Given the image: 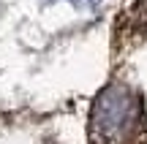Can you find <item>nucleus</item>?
Here are the masks:
<instances>
[{
	"label": "nucleus",
	"instance_id": "nucleus-1",
	"mask_svg": "<svg viewBox=\"0 0 147 144\" xmlns=\"http://www.w3.org/2000/svg\"><path fill=\"white\" fill-rule=\"evenodd\" d=\"M136 117H139L136 95L131 90H125V87H120V84H112L95 98L90 128H93L95 139L115 141V139H123L134 128Z\"/></svg>",
	"mask_w": 147,
	"mask_h": 144
},
{
	"label": "nucleus",
	"instance_id": "nucleus-2",
	"mask_svg": "<svg viewBox=\"0 0 147 144\" xmlns=\"http://www.w3.org/2000/svg\"><path fill=\"white\" fill-rule=\"evenodd\" d=\"M68 3L79 5V8H93V5H98V0H68Z\"/></svg>",
	"mask_w": 147,
	"mask_h": 144
}]
</instances>
